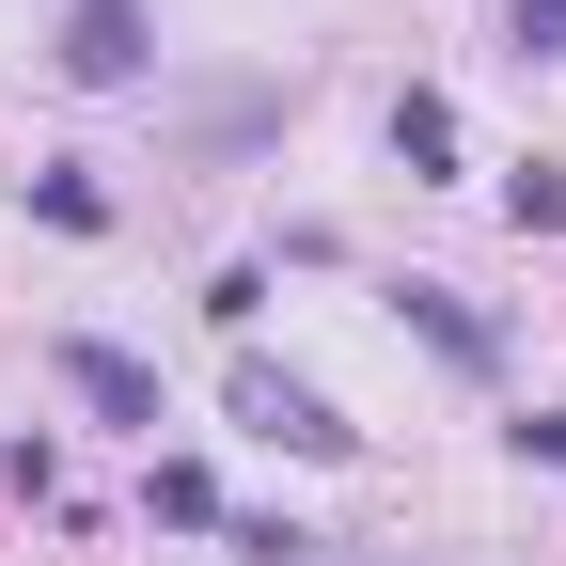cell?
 Wrapping results in <instances>:
<instances>
[{
    "instance_id": "6da1fadb",
    "label": "cell",
    "mask_w": 566,
    "mask_h": 566,
    "mask_svg": "<svg viewBox=\"0 0 566 566\" xmlns=\"http://www.w3.org/2000/svg\"><path fill=\"white\" fill-rule=\"evenodd\" d=\"M237 424H252V441H283V457H346V441H363V424H346L315 378H283V363H237Z\"/></svg>"
},
{
    "instance_id": "7a4b0ae2",
    "label": "cell",
    "mask_w": 566,
    "mask_h": 566,
    "mask_svg": "<svg viewBox=\"0 0 566 566\" xmlns=\"http://www.w3.org/2000/svg\"><path fill=\"white\" fill-rule=\"evenodd\" d=\"M63 394H80L95 424H142V441H158V363H142V346H111V331H63Z\"/></svg>"
},
{
    "instance_id": "3957f363",
    "label": "cell",
    "mask_w": 566,
    "mask_h": 566,
    "mask_svg": "<svg viewBox=\"0 0 566 566\" xmlns=\"http://www.w3.org/2000/svg\"><path fill=\"white\" fill-rule=\"evenodd\" d=\"M142 63H158V17H142V0H63V80H142Z\"/></svg>"
},
{
    "instance_id": "277c9868",
    "label": "cell",
    "mask_w": 566,
    "mask_h": 566,
    "mask_svg": "<svg viewBox=\"0 0 566 566\" xmlns=\"http://www.w3.org/2000/svg\"><path fill=\"white\" fill-rule=\"evenodd\" d=\"M409 331H424V346H441V363H472V378H488V363H504V331H488V315L457 300V283H409Z\"/></svg>"
},
{
    "instance_id": "5b68a950",
    "label": "cell",
    "mask_w": 566,
    "mask_h": 566,
    "mask_svg": "<svg viewBox=\"0 0 566 566\" xmlns=\"http://www.w3.org/2000/svg\"><path fill=\"white\" fill-rule=\"evenodd\" d=\"M394 158H409V174H441V158H457V95H424V80H409V95H394Z\"/></svg>"
},
{
    "instance_id": "8992f818",
    "label": "cell",
    "mask_w": 566,
    "mask_h": 566,
    "mask_svg": "<svg viewBox=\"0 0 566 566\" xmlns=\"http://www.w3.org/2000/svg\"><path fill=\"white\" fill-rule=\"evenodd\" d=\"M142 504H158L174 535H205V520H221V472H205V457H158V488H142Z\"/></svg>"
},
{
    "instance_id": "52a82bcc",
    "label": "cell",
    "mask_w": 566,
    "mask_h": 566,
    "mask_svg": "<svg viewBox=\"0 0 566 566\" xmlns=\"http://www.w3.org/2000/svg\"><path fill=\"white\" fill-rule=\"evenodd\" d=\"M504 221H520V237H551V221H566V174H551V158H520V174H504Z\"/></svg>"
},
{
    "instance_id": "ba28073f",
    "label": "cell",
    "mask_w": 566,
    "mask_h": 566,
    "mask_svg": "<svg viewBox=\"0 0 566 566\" xmlns=\"http://www.w3.org/2000/svg\"><path fill=\"white\" fill-rule=\"evenodd\" d=\"M32 205H48L63 237H95V221H111V189H95V174H32Z\"/></svg>"
},
{
    "instance_id": "9c48e42d",
    "label": "cell",
    "mask_w": 566,
    "mask_h": 566,
    "mask_svg": "<svg viewBox=\"0 0 566 566\" xmlns=\"http://www.w3.org/2000/svg\"><path fill=\"white\" fill-rule=\"evenodd\" d=\"M520 17V63H566V0H504Z\"/></svg>"
}]
</instances>
